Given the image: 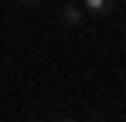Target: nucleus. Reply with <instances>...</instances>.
<instances>
[{"mask_svg":"<svg viewBox=\"0 0 126 122\" xmlns=\"http://www.w3.org/2000/svg\"><path fill=\"white\" fill-rule=\"evenodd\" d=\"M82 3H85V10L95 14V17H109L116 10V0H82Z\"/></svg>","mask_w":126,"mask_h":122,"instance_id":"nucleus-1","label":"nucleus"},{"mask_svg":"<svg viewBox=\"0 0 126 122\" xmlns=\"http://www.w3.org/2000/svg\"><path fill=\"white\" fill-rule=\"evenodd\" d=\"M65 20H68V24H72V27H79V24H82L85 20V14H82V7H79V3H65Z\"/></svg>","mask_w":126,"mask_h":122,"instance_id":"nucleus-2","label":"nucleus"},{"mask_svg":"<svg viewBox=\"0 0 126 122\" xmlns=\"http://www.w3.org/2000/svg\"><path fill=\"white\" fill-rule=\"evenodd\" d=\"M21 3H27V7H38V3H41V0H21Z\"/></svg>","mask_w":126,"mask_h":122,"instance_id":"nucleus-3","label":"nucleus"}]
</instances>
